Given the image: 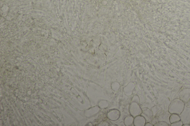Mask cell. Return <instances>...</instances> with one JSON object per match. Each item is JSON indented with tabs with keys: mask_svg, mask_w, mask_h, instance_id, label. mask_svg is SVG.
<instances>
[{
	"mask_svg": "<svg viewBox=\"0 0 190 126\" xmlns=\"http://www.w3.org/2000/svg\"><path fill=\"white\" fill-rule=\"evenodd\" d=\"M44 116H45V117L46 118V119H51L49 117V116H46V115H44Z\"/></svg>",
	"mask_w": 190,
	"mask_h": 126,
	"instance_id": "6da1fadb",
	"label": "cell"
},
{
	"mask_svg": "<svg viewBox=\"0 0 190 126\" xmlns=\"http://www.w3.org/2000/svg\"><path fill=\"white\" fill-rule=\"evenodd\" d=\"M36 119H37V122H38L40 124V125H43V124H41V122H40L39 121H38V120L37 119V118H36Z\"/></svg>",
	"mask_w": 190,
	"mask_h": 126,
	"instance_id": "7a4b0ae2",
	"label": "cell"
}]
</instances>
